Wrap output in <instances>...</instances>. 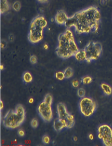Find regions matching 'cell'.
Instances as JSON below:
<instances>
[{
  "label": "cell",
  "mask_w": 112,
  "mask_h": 146,
  "mask_svg": "<svg viewBox=\"0 0 112 146\" xmlns=\"http://www.w3.org/2000/svg\"><path fill=\"white\" fill-rule=\"evenodd\" d=\"M101 20V12L96 6H90L75 13L69 17L67 28L74 27L78 34L96 33L99 30Z\"/></svg>",
  "instance_id": "cell-1"
},
{
  "label": "cell",
  "mask_w": 112,
  "mask_h": 146,
  "mask_svg": "<svg viewBox=\"0 0 112 146\" xmlns=\"http://www.w3.org/2000/svg\"><path fill=\"white\" fill-rule=\"evenodd\" d=\"M78 50L72 31L70 29L67 28L64 33L58 35L56 48V54L58 57L62 59L69 58L74 57Z\"/></svg>",
  "instance_id": "cell-2"
},
{
  "label": "cell",
  "mask_w": 112,
  "mask_h": 146,
  "mask_svg": "<svg viewBox=\"0 0 112 146\" xmlns=\"http://www.w3.org/2000/svg\"><path fill=\"white\" fill-rule=\"evenodd\" d=\"M25 109L21 104L17 105L15 110H9L2 119L4 127L9 129H15L21 125L25 121Z\"/></svg>",
  "instance_id": "cell-3"
},
{
  "label": "cell",
  "mask_w": 112,
  "mask_h": 146,
  "mask_svg": "<svg viewBox=\"0 0 112 146\" xmlns=\"http://www.w3.org/2000/svg\"><path fill=\"white\" fill-rule=\"evenodd\" d=\"M47 25V21L43 15L35 17L29 26L28 38L31 43L36 44L41 42L43 38L44 29Z\"/></svg>",
  "instance_id": "cell-4"
},
{
  "label": "cell",
  "mask_w": 112,
  "mask_h": 146,
  "mask_svg": "<svg viewBox=\"0 0 112 146\" xmlns=\"http://www.w3.org/2000/svg\"><path fill=\"white\" fill-rule=\"evenodd\" d=\"M52 103V96L50 94H47L45 96L44 100L38 106V114L45 122H51L53 117Z\"/></svg>",
  "instance_id": "cell-5"
},
{
  "label": "cell",
  "mask_w": 112,
  "mask_h": 146,
  "mask_svg": "<svg viewBox=\"0 0 112 146\" xmlns=\"http://www.w3.org/2000/svg\"><path fill=\"white\" fill-rule=\"evenodd\" d=\"M86 54V60L87 63L99 58L102 52V46L101 43L95 41H90L84 48Z\"/></svg>",
  "instance_id": "cell-6"
},
{
  "label": "cell",
  "mask_w": 112,
  "mask_h": 146,
  "mask_svg": "<svg viewBox=\"0 0 112 146\" xmlns=\"http://www.w3.org/2000/svg\"><path fill=\"white\" fill-rule=\"evenodd\" d=\"M56 110L58 117L64 122V124L65 125L66 129H70L73 127L75 124L74 116L68 111L64 103H58L57 104Z\"/></svg>",
  "instance_id": "cell-7"
},
{
  "label": "cell",
  "mask_w": 112,
  "mask_h": 146,
  "mask_svg": "<svg viewBox=\"0 0 112 146\" xmlns=\"http://www.w3.org/2000/svg\"><path fill=\"white\" fill-rule=\"evenodd\" d=\"M97 105L95 100L90 98L84 97L79 102V108L81 113L85 117H90L95 112Z\"/></svg>",
  "instance_id": "cell-8"
},
{
  "label": "cell",
  "mask_w": 112,
  "mask_h": 146,
  "mask_svg": "<svg viewBox=\"0 0 112 146\" xmlns=\"http://www.w3.org/2000/svg\"><path fill=\"white\" fill-rule=\"evenodd\" d=\"M98 137L105 146H112V128L107 124H102L97 129Z\"/></svg>",
  "instance_id": "cell-9"
},
{
  "label": "cell",
  "mask_w": 112,
  "mask_h": 146,
  "mask_svg": "<svg viewBox=\"0 0 112 146\" xmlns=\"http://www.w3.org/2000/svg\"><path fill=\"white\" fill-rule=\"evenodd\" d=\"M69 17L64 10H60L57 12L55 17V21L59 25H65L69 19Z\"/></svg>",
  "instance_id": "cell-10"
},
{
  "label": "cell",
  "mask_w": 112,
  "mask_h": 146,
  "mask_svg": "<svg viewBox=\"0 0 112 146\" xmlns=\"http://www.w3.org/2000/svg\"><path fill=\"white\" fill-rule=\"evenodd\" d=\"M53 129L56 131H60L64 129H66L65 125L64 124V122L61 121L58 117L56 118L54 121H53Z\"/></svg>",
  "instance_id": "cell-11"
},
{
  "label": "cell",
  "mask_w": 112,
  "mask_h": 146,
  "mask_svg": "<svg viewBox=\"0 0 112 146\" xmlns=\"http://www.w3.org/2000/svg\"><path fill=\"white\" fill-rule=\"evenodd\" d=\"M100 87L102 93L106 96H110L112 94V88L109 84L102 82L100 84Z\"/></svg>",
  "instance_id": "cell-12"
},
{
  "label": "cell",
  "mask_w": 112,
  "mask_h": 146,
  "mask_svg": "<svg viewBox=\"0 0 112 146\" xmlns=\"http://www.w3.org/2000/svg\"><path fill=\"white\" fill-rule=\"evenodd\" d=\"M76 60L78 62H83L86 60V54L84 49H79L74 56Z\"/></svg>",
  "instance_id": "cell-13"
},
{
  "label": "cell",
  "mask_w": 112,
  "mask_h": 146,
  "mask_svg": "<svg viewBox=\"0 0 112 146\" xmlns=\"http://www.w3.org/2000/svg\"><path fill=\"white\" fill-rule=\"evenodd\" d=\"M10 10V5L8 0H1V15H3Z\"/></svg>",
  "instance_id": "cell-14"
},
{
  "label": "cell",
  "mask_w": 112,
  "mask_h": 146,
  "mask_svg": "<svg viewBox=\"0 0 112 146\" xmlns=\"http://www.w3.org/2000/svg\"><path fill=\"white\" fill-rule=\"evenodd\" d=\"M22 80L26 84L31 83L33 81V76L30 72L26 71L22 75Z\"/></svg>",
  "instance_id": "cell-15"
},
{
  "label": "cell",
  "mask_w": 112,
  "mask_h": 146,
  "mask_svg": "<svg viewBox=\"0 0 112 146\" xmlns=\"http://www.w3.org/2000/svg\"><path fill=\"white\" fill-rule=\"evenodd\" d=\"M63 72L65 75V79H67L71 78V77H72L74 75L73 70L71 67H67Z\"/></svg>",
  "instance_id": "cell-16"
},
{
  "label": "cell",
  "mask_w": 112,
  "mask_h": 146,
  "mask_svg": "<svg viewBox=\"0 0 112 146\" xmlns=\"http://www.w3.org/2000/svg\"><path fill=\"white\" fill-rule=\"evenodd\" d=\"M92 82V77L89 76L83 77L81 79V83L83 85H88Z\"/></svg>",
  "instance_id": "cell-17"
},
{
  "label": "cell",
  "mask_w": 112,
  "mask_h": 146,
  "mask_svg": "<svg viewBox=\"0 0 112 146\" xmlns=\"http://www.w3.org/2000/svg\"><path fill=\"white\" fill-rule=\"evenodd\" d=\"M55 78L59 80H62L65 79V75L64 72L62 71H58L55 74Z\"/></svg>",
  "instance_id": "cell-18"
},
{
  "label": "cell",
  "mask_w": 112,
  "mask_h": 146,
  "mask_svg": "<svg viewBox=\"0 0 112 146\" xmlns=\"http://www.w3.org/2000/svg\"><path fill=\"white\" fill-rule=\"evenodd\" d=\"M21 8V4L20 1H16L15 2H14V3L13 4V9L16 12L20 11Z\"/></svg>",
  "instance_id": "cell-19"
},
{
  "label": "cell",
  "mask_w": 112,
  "mask_h": 146,
  "mask_svg": "<svg viewBox=\"0 0 112 146\" xmlns=\"http://www.w3.org/2000/svg\"><path fill=\"white\" fill-rule=\"evenodd\" d=\"M77 95L79 98H81L85 97V95H86V90L83 88H78L77 90Z\"/></svg>",
  "instance_id": "cell-20"
},
{
  "label": "cell",
  "mask_w": 112,
  "mask_h": 146,
  "mask_svg": "<svg viewBox=\"0 0 112 146\" xmlns=\"http://www.w3.org/2000/svg\"><path fill=\"white\" fill-rule=\"evenodd\" d=\"M42 142L44 144H48L50 142V139L47 135H44L42 138Z\"/></svg>",
  "instance_id": "cell-21"
},
{
  "label": "cell",
  "mask_w": 112,
  "mask_h": 146,
  "mask_svg": "<svg viewBox=\"0 0 112 146\" xmlns=\"http://www.w3.org/2000/svg\"><path fill=\"white\" fill-rule=\"evenodd\" d=\"M30 125L33 129H36L38 126V121L37 118H33V119L31 121Z\"/></svg>",
  "instance_id": "cell-22"
},
{
  "label": "cell",
  "mask_w": 112,
  "mask_h": 146,
  "mask_svg": "<svg viewBox=\"0 0 112 146\" xmlns=\"http://www.w3.org/2000/svg\"><path fill=\"white\" fill-rule=\"evenodd\" d=\"M30 61L31 63L33 64V65H35V64L37 63L38 62L37 57L35 56V55H32V56H31L30 57Z\"/></svg>",
  "instance_id": "cell-23"
},
{
  "label": "cell",
  "mask_w": 112,
  "mask_h": 146,
  "mask_svg": "<svg viewBox=\"0 0 112 146\" xmlns=\"http://www.w3.org/2000/svg\"><path fill=\"white\" fill-rule=\"evenodd\" d=\"M71 85H72L74 88H78L79 86V82L77 79H75L71 82Z\"/></svg>",
  "instance_id": "cell-24"
},
{
  "label": "cell",
  "mask_w": 112,
  "mask_h": 146,
  "mask_svg": "<svg viewBox=\"0 0 112 146\" xmlns=\"http://www.w3.org/2000/svg\"><path fill=\"white\" fill-rule=\"evenodd\" d=\"M7 43L6 40H3V39L1 40V48L2 49H5L7 46Z\"/></svg>",
  "instance_id": "cell-25"
},
{
  "label": "cell",
  "mask_w": 112,
  "mask_h": 146,
  "mask_svg": "<svg viewBox=\"0 0 112 146\" xmlns=\"http://www.w3.org/2000/svg\"><path fill=\"white\" fill-rule=\"evenodd\" d=\"M18 135L20 137H24L25 136V131L23 129H19L18 131Z\"/></svg>",
  "instance_id": "cell-26"
},
{
  "label": "cell",
  "mask_w": 112,
  "mask_h": 146,
  "mask_svg": "<svg viewBox=\"0 0 112 146\" xmlns=\"http://www.w3.org/2000/svg\"><path fill=\"white\" fill-rule=\"evenodd\" d=\"M9 39L10 42H13V41H14V40H15V36H14V35L12 34H10L9 35Z\"/></svg>",
  "instance_id": "cell-27"
},
{
  "label": "cell",
  "mask_w": 112,
  "mask_h": 146,
  "mask_svg": "<svg viewBox=\"0 0 112 146\" xmlns=\"http://www.w3.org/2000/svg\"><path fill=\"white\" fill-rule=\"evenodd\" d=\"M37 1L39 3H42V4H45L48 3V0H37Z\"/></svg>",
  "instance_id": "cell-28"
},
{
  "label": "cell",
  "mask_w": 112,
  "mask_h": 146,
  "mask_svg": "<svg viewBox=\"0 0 112 146\" xmlns=\"http://www.w3.org/2000/svg\"><path fill=\"white\" fill-rule=\"evenodd\" d=\"M88 138H89V139H90V140H93V135H92V134H89V135H88Z\"/></svg>",
  "instance_id": "cell-29"
},
{
  "label": "cell",
  "mask_w": 112,
  "mask_h": 146,
  "mask_svg": "<svg viewBox=\"0 0 112 146\" xmlns=\"http://www.w3.org/2000/svg\"><path fill=\"white\" fill-rule=\"evenodd\" d=\"M33 99L32 98H30L29 99V102L30 103V104H32L33 102Z\"/></svg>",
  "instance_id": "cell-30"
},
{
  "label": "cell",
  "mask_w": 112,
  "mask_h": 146,
  "mask_svg": "<svg viewBox=\"0 0 112 146\" xmlns=\"http://www.w3.org/2000/svg\"><path fill=\"white\" fill-rule=\"evenodd\" d=\"M1 110H2L3 109V107H4V104H3V102L2 101V100H1Z\"/></svg>",
  "instance_id": "cell-31"
},
{
  "label": "cell",
  "mask_w": 112,
  "mask_h": 146,
  "mask_svg": "<svg viewBox=\"0 0 112 146\" xmlns=\"http://www.w3.org/2000/svg\"><path fill=\"white\" fill-rule=\"evenodd\" d=\"M109 0H101V3L102 4H105V3H106L107 1H108Z\"/></svg>",
  "instance_id": "cell-32"
},
{
  "label": "cell",
  "mask_w": 112,
  "mask_h": 146,
  "mask_svg": "<svg viewBox=\"0 0 112 146\" xmlns=\"http://www.w3.org/2000/svg\"><path fill=\"white\" fill-rule=\"evenodd\" d=\"M73 141H77L78 140V138H77V136H74L73 137Z\"/></svg>",
  "instance_id": "cell-33"
},
{
  "label": "cell",
  "mask_w": 112,
  "mask_h": 146,
  "mask_svg": "<svg viewBox=\"0 0 112 146\" xmlns=\"http://www.w3.org/2000/svg\"><path fill=\"white\" fill-rule=\"evenodd\" d=\"M44 48L45 49H48V45L46 44H45L44 45Z\"/></svg>",
  "instance_id": "cell-34"
},
{
  "label": "cell",
  "mask_w": 112,
  "mask_h": 146,
  "mask_svg": "<svg viewBox=\"0 0 112 146\" xmlns=\"http://www.w3.org/2000/svg\"><path fill=\"white\" fill-rule=\"evenodd\" d=\"M3 69H4V66H3V64H1V70H3Z\"/></svg>",
  "instance_id": "cell-35"
}]
</instances>
